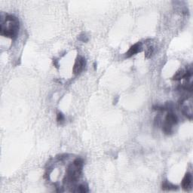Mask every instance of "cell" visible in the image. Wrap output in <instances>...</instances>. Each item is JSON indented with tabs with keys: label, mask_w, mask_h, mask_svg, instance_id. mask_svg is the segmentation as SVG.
Segmentation results:
<instances>
[{
	"label": "cell",
	"mask_w": 193,
	"mask_h": 193,
	"mask_svg": "<svg viewBox=\"0 0 193 193\" xmlns=\"http://www.w3.org/2000/svg\"><path fill=\"white\" fill-rule=\"evenodd\" d=\"M162 131H163V132L165 134L170 135V134H172L173 132V126L167 124V123L164 122L163 124H162Z\"/></svg>",
	"instance_id": "obj_9"
},
{
	"label": "cell",
	"mask_w": 193,
	"mask_h": 193,
	"mask_svg": "<svg viewBox=\"0 0 193 193\" xmlns=\"http://www.w3.org/2000/svg\"><path fill=\"white\" fill-rule=\"evenodd\" d=\"M73 165H76V167H81V168H82V167H83V165H84L83 160L80 158H76V159L74 160V162H73Z\"/></svg>",
	"instance_id": "obj_12"
},
{
	"label": "cell",
	"mask_w": 193,
	"mask_h": 193,
	"mask_svg": "<svg viewBox=\"0 0 193 193\" xmlns=\"http://www.w3.org/2000/svg\"><path fill=\"white\" fill-rule=\"evenodd\" d=\"M153 52H154V48H153V47H149V48H147L146 51H145V57L146 58H150L152 56V54H153Z\"/></svg>",
	"instance_id": "obj_11"
},
{
	"label": "cell",
	"mask_w": 193,
	"mask_h": 193,
	"mask_svg": "<svg viewBox=\"0 0 193 193\" xmlns=\"http://www.w3.org/2000/svg\"><path fill=\"white\" fill-rule=\"evenodd\" d=\"M184 73H185V71L183 69H180L173 76V79L175 80V81H180V80L183 79V78Z\"/></svg>",
	"instance_id": "obj_10"
},
{
	"label": "cell",
	"mask_w": 193,
	"mask_h": 193,
	"mask_svg": "<svg viewBox=\"0 0 193 193\" xmlns=\"http://www.w3.org/2000/svg\"><path fill=\"white\" fill-rule=\"evenodd\" d=\"M82 174V168L76 167L73 164L68 167L64 178L63 183L67 185H74Z\"/></svg>",
	"instance_id": "obj_2"
},
{
	"label": "cell",
	"mask_w": 193,
	"mask_h": 193,
	"mask_svg": "<svg viewBox=\"0 0 193 193\" xmlns=\"http://www.w3.org/2000/svg\"><path fill=\"white\" fill-rule=\"evenodd\" d=\"M53 64H54V66L57 68V69H59V63H58V60L57 59L53 60Z\"/></svg>",
	"instance_id": "obj_15"
},
{
	"label": "cell",
	"mask_w": 193,
	"mask_h": 193,
	"mask_svg": "<svg viewBox=\"0 0 193 193\" xmlns=\"http://www.w3.org/2000/svg\"><path fill=\"white\" fill-rule=\"evenodd\" d=\"M67 156H68V155L62 154V155H60V156H58V159L60 160V161H63V160L67 159Z\"/></svg>",
	"instance_id": "obj_14"
},
{
	"label": "cell",
	"mask_w": 193,
	"mask_h": 193,
	"mask_svg": "<svg viewBox=\"0 0 193 193\" xmlns=\"http://www.w3.org/2000/svg\"><path fill=\"white\" fill-rule=\"evenodd\" d=\"M63 120H64V115L61 112H58L57 115V121L58 122H62L63 121Z\"/></svg>",
	"instance_id": "obj_13"
},
{
	"label": "cell",
	"mask_w": 193,
	"mask_h": 193,
	"mask_svg": "<svg viewBox=\"0 0 193 193\" xmlns=\"http://www.w3.org/2000/svg\"><path fill=\"white\" fill-rule=\"evenodd\" d=\"M177 121H178V119H177V116L176 115V114H174L171 111L169 112L167 115H166L165 122L173 126V125L176 124Z\"/></svg>",
	"instance_id": "obj_6"
},
{
	"label": "cell",
	"mask_w": 193,
	"mask_h": 193,
	"mask_svg": "<svg viewBox=\"0 0 193 193\" xmlns=\"http://www.w3.org/2000/svg\"><path fill=\"white\" fill-rule=\"evenodd\" d=\"M19 31V21L14 15H8L0 25V34L4 37L15 39Z\"/></svg>",
	"instance_id": "obj_1"
},
{
	"label": "cell",
	"mask_w": 193,
	"mask_h": 193,
	"mask_svg": "<svg viewBox=\"0 0 193 193\" xmlns=\"http://www.w3.org/2000/svg\"><path fill=\"white\" fill-rule=\"evenodd\" d=\"M142 43L141 42H137L135 43L134 45H133L132 46H131V48H129V50L124 54V56L126 58H131L132 56L134 55V54L140 53V52L142 51Z\"/></svg>",
	"instance_id": "obj_4"
},
{
	"label": "cell",
	"mask_w": 193,
	"mask_h": 193,
	"mask_svg": "<svg viewBox=\"0 0 193 193\" xmlns=\"http://www.w3.org/2000/svg\"><path fill=\"white\" fill-rule=\"evenodd\" d=\"M177 189V186L169 183L168 181L165 180L162 183V190H175Z\"/></svg>",
	"instance_id": "obj_8"
},
{
	"label": "cell",
	"mask_w": 193,
	"mask_h": 193,
	"mask_svg": "<svg viewBox=\"0 0 193 193\" xmlns=\"http://www.w3.org/2000/svg\"><path fill=\"white\" fill-rule=\"evenodd\" d=\"M74 190H72V192H80V193H86L88 192V189H87V186L85 184H80L78 186L74 187Z\"/></svg>",
	"instance_id": "obj_7"
},
{
	"label": "cell",
	"mask_w": 193,
	"mask_h": 193,
	"mask_svg": "<svg viewBox=\"0 0 193 193\" xmlns=\"http://www.w3.org/2000/svg\"><path fill=\"white\" fill-rule=\"evenodd\" d=\"M192 183V176L190 173H187L185 174L183 179L181 186L183 190H188L191 188Z\"/></svg>",
	"instance_id": "obj_5"
},
{
	"label": "cell",
	"mask_w": 193,
	"mask_h": 193,
	"mask_svg": "<svg viewBox=\"0 0 193 193\" xmlns=\"http://www.w3.org/2000/svg\"><path fill=\"white\" fill-rule=\"evenodd\" d=\"M86 65V60L85 59L82 57V56H78L76 58V61H75L74 66L72 68V72L74 75H79L82 71L84 70L85 67Z\"/></svg>",
	"instance_id": "obj_3"
}]
</instances>
